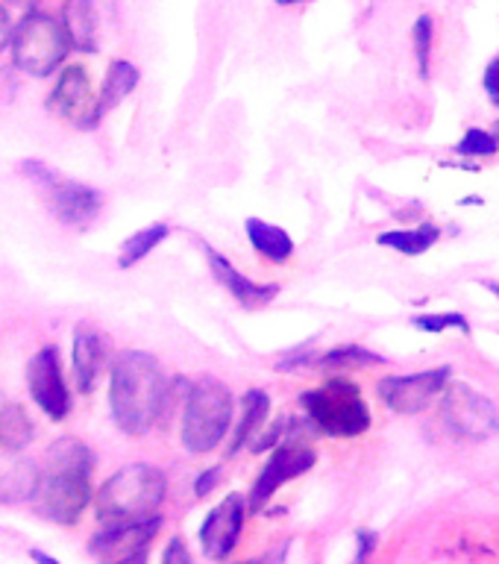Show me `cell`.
I'll return each instance as SVG.
<instances>
[{"label":"cell","mask_w":499,"mask_h":564,"mask_svg":"<svg viewBox=\"0 0 499 564\" xmlns=\"http://www.w3.org/2000/svg\"><path fill=\"white\" fill-rule=\"evenodd\" d=\"M95 465L97 456L86 441L74 438V435L53 441L51 449L44 453V467L39 470V485L30 500L35 514L51 523H59V527L79 523L83 511L95 497L91 491Z\"/></svg>","instance_id":"cell-1"},{"label":"cell","mask_w":499,"mask_h":564,"mask_svg":"<svg viewBox=\"0 0 499 564\" xmlns=\"http://www.w3.org/2000/svg\"><path fill=\"white\" fill-rule=\"evenodd\" d=\"M167 377L150 352L123 350L115 356L109 370V412L115 426L141 438L162 421Z\"/></svg>","instance_id":"cell-2"},{"label":"cell","mask_w":499,"mask_h":564,"mask_svg":"<svg viewBox=\"0 0 499 564\" xmlns=\"http://www.w3.org/2000/svg\"><path fill=\"white\" fill-rule=\"evenodd\" d=\"M167 494V476L156 465H130L106 479L95 494L97 520L104 527L159 514Z\"/></svg>","instance_id":"cell-3"},{"label":"cell","mask_w":499,"mask_h":564,"mask_svg":"<svg viewBox=\"0 0 499 564\" xmlns=\"http://www.w3.org/2000/svg\"><path fill=\"white\" fill-rule=\"evenodd\" d=\"M236 412V397L220 379H197L183 403V423L180 438L188 453H211L220 441L227 438Z\"/></svg>","instance_id":"cell-4"},{"label":"cell","mask_w":499,"mask_h":564,"mask_svg":"<svg viewBox=\"0 0 499 564\" xmlns=\"http://www.w3.org/2000/svg\"><path fill=\"white\" fill-rule=\"evenodd\" d=\"M300 405L315 432L333 438H356L370 430V409L361 388L344 377L326 379L324 386L300 394Z\"/></svg>","instance_id":"cell-5"},{"label":"cell","mask_w":499,"mask_h":564,"mask_svg":"<svg viewBox=\"0 0 499 564\" xmlns=\"http://www.w3.org/2000/svg\"><path fill=\"white\" fill-rule=\"evenodd\" d=\"M12 62L30 77H51L68 56V35L62 30V21H56L47 12H26L15 26H12Z\"/></svg>","instance_id":"cell-6"},{"label":"cell","mask_w":499,"mask_h":564,"mask_svg":"<svg viewBox=\"0 0 499 564\" xmlns=\"http://www.w3.org/2000/svg\"><path fill=\"white\" fill-rule=\"evenodd\" d=\"M317 462L315 447H308L306 441L285 438L273 447L271 458L264 462L259 476H256L253 488L247 494V511L259 514V511L271 502V497L280 491L285 482H294L303 474H308Z\"/></svg>","instance_id":"cell-7"},{"label":"cell","mask_w":499,"mask_h":564,"mask_svg":"<svg viewBox=\"0 0 499 564\" xmlns=\"http://www.w3.org/2000/svg\"><path fill=\"white\" fill-rule=\"evenodd\" d=\"M21 167H24V174L30 180H35V183L47 188L53 215L62 224H68V227H86L88 220L97 218V212L104 206V197H100L97 188H91L86 183L62 180L59 174H53L51 167L42 165L39 159H26V162H21Z\"/></svg>","instance_id":"cell-8"},{"label":"cell","mask_w":499,"mask_h":564,"mask_svg":"<svg viewBox=\"0 0 499 564\" xmlns=\"http://www.w3.org/2000/svg\"><path fill=\"white\" fill-rule=\"evenodd\" d=\"M441 417L462 441H485L497 432V409L485 394L465 382H453L441 391Z\"/></svg>","instance_id":"cell-9"},{"label":"cell","mask_w":499,"mask_h":564,"mask_svg":"<svg viewBox=\"0 0 499 564\" xmlns=\"http://www.w3.org/2000/svg\"><path fill=\"white\" fill-rule=\"evenodd\" d=\"M44 109L62 118L77 130H95L104 112L97 106V91L91 86L86 65H65L56 79V86L44 100Z\"/></svg>","instance_id":"cell-10"},{"label":"cell","mask_w":499,"mask_h":564,"mask_svg":"<svg viewBox=\"0 0 499 564\" xmlns=\"http://www.w3.org/2000/svg\"><path fill=\"white\" fill-rule=\"evenodd\" d=\"M159 527H162L159 514L130 523H112L88 541V553L95 555L97 564H148Z\"/></svg>","instance_id":"cell-11"},{"label":"cell","mask_w":499,"mask_h":564,"mask_svg":"<svg viewBox=\"0 0 499 564\" xmlns=\"http://www.w3.org/2000/svg\"><path fill=\"white\" fill-rule=\"evenodd\" d=\"M26 388H30L33 403L51 421H65L70 414V388L62 373L59 350L53 344L33 352V359L26 361Z\"/></svg>","instance_id":"cell-12"},{"label":"cell","mask_w":499,"mask_h":564,"mask_svg":"<svg viewBox=\"0 0 499 564\" xmlns=\"http://www.w3.org/2000/svg\"><path fill=\"white\" fill-rule=\"evenodd\" d=\"M449 373H453V368L441 365V368L423 370V373L379 379V400L397 414H421L444 391V386L449 382Z\"/></svg>","instance_id":"cell-13"},{"label":"cell","mask_w":499,"mask_h":564,"mask_svg":"<svg viewBox=\"0 0 499 564\" xmlns=\"http://www.w3.org/2000/svg\"><path fill=\"white\" fill-rule=\"evenodd\" d=\"M247 520V500L241 494H227L215 509L206 514L200 527V546L206 558L224 562L241 541Z\"/></svg>","instance_id":"cell-14"},{"label":"cell","mask_w":499,"mask_h":564,"mask_svg":"<svg viewBox=\"0 0 499 564\" xmlns=\"http://www.w3.org/2000/svg\"><path fill=\"white\" fill-rule=\"evenodd\" d=\"M109 344L95 326H77L70 338V368H74V386L79 394H91L97 388V377L106 368Z\"/></svg>","instance_id":"cell-15"},{"label":"cell","mask_w":499,"mask_h":564,"mask_svg":"<svg viewBox=\"0 0 499 564\" xmlns=\"http://www.w3.org/2000/svg\"><path fill=\"white\" fill-rule=\"evenodd\" d=\"M206 250V259H209V271L215 276V282H220L224 289L238 300L241 308H262L271 306L276 294H280V285H262V282H253L250 276H245L241 271L232 268L227 256L211 250V247H203Z\"/></svg>","instance_id":"cell-16"},{"label":"cell","mask_w":499,"mask_h":564,"mask_svg":"<svg viewBox=\"0 0 499 564\" xmlns=\"http://www.w3.org/2000/svg\"><path fill=\"white\" fill-rule=\"evenodd\" d=\"M268 414H271V397L264 394L262 388H250L241 397V417H238V426L229 441V456H238V449H245L247 444L259 438V432L268 423Z\"/></svg>","instance_id":"cell-17"},{"label":"cell","mask_w":499,"mask_h":564,"mask_svg":"<svg viewBox=\"0 0 499 564\" xmlns=\"http://www.w3.org/2000/svg\"><path fill=\"white\" fill-rule=\"evenodd\" d=\"M35 438V423L18 400L0 391V449L21 453Z\"/></svg>","instance_id":"cell-18"},{"label":"cell","mask_w":499,"mask_h":564,"mask_svg":"<svg viewBox=\"0 0 499 564\" xmlns=\"http://www.w3.org/2000/svg\"><path fill=\"white\" fill-rule=\"evenodd\" d=\"M62 30L68 35V44L74 51H97V18L91 0H65Z\"/></svg>","instance_id":"cell-19"},{"label":"cell","mask_w":499,"mask_h":564,"mask_svg":"<svg viewBox=\"0 0 499 564\" xmlns=\"http://www.w3.org/2000/svg\"><path fill=\"white\" fill-rule=\"evenodd\" d=\"M245 229L256 253H262L268 262L285 264L291 256H294V241H291L289 232L282 227H276V224H268V220L262 218H247Z\"/></svg>","instance_id":"cell-20"},{"label":"cell","mask_w":499,"mask_h":564,"mask_svg":"<svg viewBox=\"0 0 499 564\" xmlns=\"http://www.w3.org/2000/svg\"><path fill=\"white\" fill-rule=\"evenodd\" d=\"M39 485V467L33 462H9L0 465V502L15 506V502H30Z\"/></svg>","instance_id":"cell-21"},{"label":"cell","mask_w":499,"mask_h":564,"mask_svg":"<svg viewBox=\"0 0 499 564\" xmlns=\"http://www.w3.org/2000/svg\"><path fill=\"white\" fill-rule=\"evenodd\" d=\"M139 79L141 74L132 62L115 59L112 65H109V70H106L104 86L97 91V106H100V112H112L115 106L121 104V100H127V97L132 95V88L139 86Z\"/></svg>","instance_id":"cell-22"},{"label":"cell","mask_w":499,"mask_h":564,"mask_svg":"<svg viewBox=\"0 0 499 564\" xmlns=\"http://www.w3.org/2000/svg\"><path fill=\"white\" fill-rule=\"evenodd\" d=\"M441 238V229L435 224H421L414 229H388L382 236H377V245L391 247L403 256H421L426 253L435 241Z\"/></svg>","instance_id":"cell-23"},{"label":"cell","mask_w":499,"mask_h":564,"mask_svg":"<svg viewBox=\"0 0 499 564\" xmlns=\"http://www.w3.org/2000/svg\"><path fill=\"white\" fill-rule=\"evenodd\" d=\"M167 224H150V227L139 229V232H132L127 241L121 245V253H118V268L121 271H130V268H135V264L141 262V259H148L153 250H156L162 241L167 238Z\"/></svg>","instance_id":"cell-24"},{"label":"cell","mask_w":499,"mask_h":564,"mask_svg":"<svg viewBox=\"0 0 499 564\" xmlns=\"http://www.w3.org/2000/svg\"><path fill=\"white\" fill-rule=\"evenodd\" d=\"M382 356H377V352L365 350V347H356V344H350V347H335V350L324 352L321 359H317V365L324 370H341V368H365V365H382Z\"/></svg>","instance_id":"cell-25"},{"label":"cell","mask_w":499,"mask_h":564,"mask_svg":"<svg viewBox=\"0 0 499 564\" xmlns=\"http://www.w3.org/2000/svg\"><path fill=\"white\" fill-rule=\"evenodd\" d=\"M414 42V56H417V70L421 77H430V62H432V42H435V21L430 15H421L414 21L412 30Z\"/></svg>","instance_id":"cell-26"},{"label":"cell","mask_w":499,"mask_h":564,"mask_svg":"<svg viewBox=\"0 0 499 564\" xmlns=\"http://www.w3.org/2000/svg\"><path fill=\"white\" fill-rule=\"evenodd\" d=\"M456 150L462 156H491L499 150V130H467Z\"/></svg>","instance_id":"cell-27"},{"label":"cell","mask_w":499,"mask_h":564,"mask_svg":"<svg viewBox=\"0 0 499 564\" xmlns=\"http://www.w3.org/2000/svg\"><path fill=\"white\" fill-rule=\"evenodd\" d=\"M417 329L423 333H444V329H462V333H470V324H467L465 315H458V312H444V315H417L412 321Z\"/></svg>","instance_id":"cell-28"},{"label":"cell","mask_w":499,"mask_h":564,"mask_svg":"<svg viewBox=\"0 0 499 564\" xmlns=\"http://www.w3.org/2000/svg\"><path fill=\"white\" fill-rule=\"evenodd\" d=\"M162 564H194L192 553H188V546L180 535H174L167 541L165 553H162Z\"/></svg>","instance_id":"cell-29"},{"label":"cell","mask_w":499,"mask_h":564,"mask_svg":"<svg viewBox=\"0 0 499 564\" xmlns=\"http://www.w3.org/2000/svg\"><path fill=\"white\" fill-rule=\"evenodd\" d=\"M482 86L488 100L499 109V56H493V59L488 62V68H485L482 74Z\"/></svg>","instance_id":"cell-30"},{"label":"cell","mask_w":499,"mask_h":564,"mask_svg":"<svg viewBox=\"0 0 499 564\" xmlns=\"http://www.w3.org/2000/svg\"><path fill=\"white\" fill-rule=\"evenodd\" d=\"M218 482H220V467L218 465L203 467L200 476L194 479V494H197V497H209L211 488H215Z\"/></svg>","instance_id":"cell-31"},{"label":"cell","mask_w":499,"mask_h":564,"mask_svg":"<svg viewBox=\"0 0 499 564\" xmlns=\"http://www.w3.org/2000/svg\"><path fill=\"white\" fill-rule=\"evenodd\" d=\"M306 361H312V350H308V347H303V350H291L276 361V370H294L300 368V365H306Z\"/></svg>","instance_id":"cell-32"},{"label":"cell","mask_w":499,"mask_h":564,"mask_svg":"<svg viewBox=\"0 0 499 564\" xmlns=\"http://www.w3.org/2000/svg\"><path fill=\"white\" fill-rule=\"evenodd\" d=\"M12 18H9V12L3 7H0V51L3 47H9V39H12Z\"/></svg>","instance_id":"cell-33"},{"label":"cell","mask_w":499,"mask_h":564,"mask_svg":"<svg viewBox=\"0 0 499 564\" xmlns=\"http://www.w3.org/2000/svg\"><path fill=\"white\" fill-rule=\"evenodd\" d=\"M30 558H33L35 564H62L59 558H53V555L44 553V550H30Z\"/></svg>","instance_id":"cell-34"},{"label":"cell","mask_w":499,"mask_h":564,"mask_svg":"<svg viewBox=\"0 0 499 564\" xmlns=\"http://www.w3.org/2000/svg\"><path fill=\"white\" fill-rule=\"evenodd\" d=\"M238 564H280V555L268 553L262 555V558H247V562H238Z\"/></svg>","instance_id":"cell-35"},{"label":"cell","mask_w":499,"mask_h":564,"mask_svg":"<svg viewBox=\"0 0 499 564\" xmlns=\"http://www.w3.org/2000/svg\"><path fill=\"white\" fill-rule=\"evenodd\" d=\"M280 7H294V3H300V0H276Z\"/></svg>","instance_id":"cell-36"}]
</instances>
